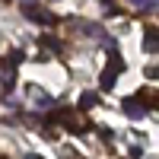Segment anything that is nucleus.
I'll list each match as a JSON object with an SVG mask.
<instances>
[{"label": "nucleus", "mask_w": 159, "mask_h": 159, "mask_svg": "<svg viewBox=\"0 0 159 159\" xmlns=\"http://www.w3.org/2000/svg\"><path fill=\"white\" fill-rule=\"evenodd\" d=\"M124 70V61H121V54L115 51V45H108V70L102 73V89L108 92L111 86H115V76Z\"/></svg>", "instance_id": "obj_1"}, {"label": "nucleus", "mask_w": 159, "mask_h": 159, "mask_svg": "<svg viewBox=\"0 0 159 159\" xmlns=\"http://www.w3.org/2000/svg\"><path fill=\"white\" fill-rule=\"evenodd\" d=\"M121 108H124L130 118H143V115H147V105H143L140 99H124V102H121Z\"/></svg>", "instance_id": "obj_2"}, {"label": "nucleus", "mask_w": 159, "mask_h": 159, "mask_svg": "<svg viewBox=\"0 0 159 159\" xmlns=\"http://www.w3.org/2000/svg\"><path fill=\"white\" fill-rule=\"evenodd\" d=\"M143 51H150V54H156V29L150 25L147 32H143Z\"/></svg>", "instance_id": "obj_3"}, {"label": "nucleus", "mask_w": 159, "mask_h": 159, "mask_svg": "<svg viewBox=\"0 0 159 159\" xmlns=\"http://www.w3.org/2000/svg\"><path fill=\"white\" fill-rule=\"evenodd\" d=\"M42 48H48V51H54V54H57V51H61V42H57V38H42Z\"/></svg>", "instance_id": "obj_5"}, {"label": "nucleus", "mask_w": 159, "mask_h": 159, "mask_svg": "<svg viewBox=\"0 0 159 159\" xmlns=\"http://www.w3.org/2000/svg\"><path fill=\"white\" fill-rule=\"evenodd\" d=\"M96 102H99V96H96V92H83V96H80V108L86 111V108H92Z\"/></svg>", "instance_id": "obj_4"}, {"label": "nucleus", "mask_w": 159, "mask_h": 159, "mask_svg": "<svg viewBox=\"0 0 159 159\" xmlns=\"http://www.w3.org/2000/svg\"><path fill=\"white\" fill-rule=\"evenodd\" d=\"M130 3H137V7H143V10H147V7L153 10V7H156V0H130Z\"/></svg>", "instance_id": "obj_6"}]
</instances>
